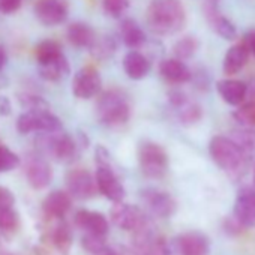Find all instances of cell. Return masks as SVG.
<instances>
[{"label": "cell", "mask_w": 255, "mask_h": 255, "mask_svg": "<svg viewBox=\"0 0 255 255\" xmlns=\"http://www.w3.org/2000/svg\"><path fill=\"white\" fill-rule=\"evenodd\" d=\"M185 23L186 11L180 0H153L146 11V24L155 35H174Z\"/></svg>", "instance_id": "1"}, {"label": "cell", "mask_w": 255, "mask_h": 255, "mask_svg": "<svg viewBox=\"0 0 255 255\" xmlns=\"http://www.w3.org/2000/svg\"><path fill=\"white\" fill-rule=\"evenodd\" d=\"M96 119L108 128H117L131 119L129 99L120 90L111 89L104 92L96 101Z\"/></svg>", "instance_id": "2"}, {"label": "cell", "mask_w": 255, "mask_h": 255, "mask_svg": "<svg viewBox=\"0 0 255 255\" xmlns=\"http://www.w3.org/2000/svg\"><path fill=\"white\" fill-rule=\"evenodd\" d=\"M209 153L213 162L233 177H240L249 165L237 144L228 137H213L209 143Z\"/></svg>", "instance_id": "3"}, {"label": "cell", "mask_w": 255, "mask_h": 255, "mask_svg": "<svg viewBox=\"0 0 255 255\" xmlns=\"http://www.w3.org/2000/svg\"><path fill=\"white\" fill-rule=\"evenodd\" d=\"M48 219L47 231L44 233L41 243L35 248L36 255H69L72 246L71 227L60 219Z\"/></svg>", "instance_id": "4"}, {"label": "cell", "mask_w": 255, "mask_h": 255, "mask_svg": "<svg viewBox=\"0 0 255 255\" xmlns=\"http://www.w3.org/2000/svg\"><path fill=\"white\" fill-rule=\"evenodd\" d=\"M36 144L42 155L60 162H72L78 150L77 141L63 131V128L53 132H41Z\"/></svg>", "instance_id": "5"}, {"label": "cell", "mask_w": 255, "mask_h": 255, "mask_svg": "<svg viewBox=\"0 0 255 255\" xmlns=\"http://www.w3.org/2000/svg\"><path fill=\"white\" fill-rule=\"evenodd\" d=\"M138 164L146 177L162 179L168 171V155L161 144L143 141L138 146Z\"/></svg>", "instance_id": "6"}, {"label": "cell", "mask_w": 255, "mask_h": 255, "mask_svg": "<svg viewBox=\"0 0 255 255\" xmlns=\"http://www.w3.org/2000/svg\"><path fill=\"white\" fill-rule=\"evenodd\" d=\"M110 218H111V222L117 228L123 231H131V233H135L150 224L143 209H140L138 206L123 203V201L114 203V206L110 210Z\"/></svg>", "instance_id": "7"}, {"label": "cell", "mask_w": 255, "mask_h": 255, "mask_svg": "<svg viewBox=\"0 0 255 255\" xmlns=\"http://www.w3.org/2000/svg\"><path fill=\"white\" fill-rule=\"evenodd\" d=\"M17 129L21 134L30 132H53L62 129V122L50 110L24 111L17 119Z\"/></svg>", "instance_id": "8"}, {"label": "cell", "mask_w": 255, "mask_h": 255, "mask_svg": "<svg viewBox=\"0 0 255 255\" xmlns=\"http://www.w3.org/2000/svg\"><path fill=\"white\" fill-rule=\"evenodd\" d=\"M95 180L98 191L108 198L113 203H119L125 200L126 191L119 180L114 168L111 164H104V165H96V173H95Z\"/></svg>", "instance_id": "9"}, {"label": "cell", "mask_w": 255, "mask_h": 255, "mask_svg": "<svg viewBox=\"0 0 255 255\" xmlns=\"http://www.w3.org/2000/svg\"><path fill=\"white\" fill-rule=\"evenodd\" d=\"M66 188L71 197L89 200L98 194L95 176L84 168H74L66 174Z\"/></svg>", "instance_id": "10"}, {"label": "cell", "mask_w": 255, "mask_h": 255, "mask_svg": "<svg viewBox=\"0 0 255 255\" xmlns=\"http://www.w3.org/2000/svg\"><path fill=\"white\" fill-rule=\"evenodd\" d=\"M101 86L102 80L98 69L93 66H84L74 75L72 93L78 99H90L101 92Z\"/></svg>", "instance_id": "11"}, {"label": "cell", "mask_w": 255, "mask_h": 255, "mask_svg": "<svg viewBox=\"0 0 255 255\" xmlns=\"http://www.w3.org/2000/svg\"><path fill=\"white\" fill-rule=\"evenodd\" d=\"M141 200L146 209L158 218H170L177 210L176 200L165 191H159L153 188L144 189L141 191Z\"/></svg>", "instance_id": "12"}, {"label": "cell", "mask_w": 255, "mask_h": 255, "mask_svg": "<svg viewBox=\"0 0 255 255\" xmlns=\"http://www.w3.org/2000/svg\"><path fill=\"white\" fill-rule=\"evenodd\" d=\"M35 15L45 26H59L66 21L69 8L66 0H38Z\"/></svg>", "instance_id": "13"}, {"label": "cell", "mask_w": 255, "mask_h": 255, "mask_svg": "<svg viewBox=\"0 0 255 255\" xmlns=\"http://www.w3.org/2000/svg\"><path fill=\"white\" fill-rule=\"evenodd\" d=\"M168 99H170L171 107L177 113L180 123L189 126V125H195L197 122H200V119L203 116L201 107L197 102L191 101L183 92L173 90L168 93Z\"/></svg>", "instance_id": "14"}, {"label": "cell", "mask_w": 255, "mask_h": 255, "mask_svg": "<svg viewBox=\"0 0 255 255\" xmlns=\"http://www.w3.org/2000/svg\"><path fill=\"white\" fill-rule=\"evenodd\" d=\"M26 179L33 189H44L53 179L51 165L41 155H33L26 162Z\"/></svg>", "instance_id": "15"}, {"label": "cell", "mask_w": 255, "mask_h": 255, "mask_svg": "<svg viewBox=\"0 0 255 255\" xmlns=\"http://www.w3.org/2000/svg\"><path fill=\"white\" fill-rule=\"evenodd\" d=\"M234 218L243 228L255 227V189L245 188L237 194L234 203Z\"/></svg>", "instance_id": "16"}, {"label": "cell", "mask_w": 255, "mask_h": 255, "mask_svg": "<svg viewBox=\"0 0 255 255\" xmlns=\"http://www.w3.org/2000/svg\"><path fill=\"white\" fill-rule=\"evenodd\" d=\"M71 206H72V197L69 195V192L53 191L45 197L42 203V212L47 218L60 219L71 210Z\"/></svg>", "instance_id": "17"}, {"label": "cell", "mask_w": 255, "mask_h": 255, "mask_svg": "<svg viewBox=\"0 0 255 255\" xmlns=\"http://www.w3.org/2000/svg\"><path fill=\"white\" fill-rule=\"evenodd\" d=\"M75 225L81 228L84 233H93V234H107L110 224L107 218L102 213L93 212V210H86L81 209L75 213L74 216Z\"/></svg>", "instance_id": "18"}, {"label": "cell", "mask_w": 255, "mask_h": 255, "mask_svg": "<svg viewBox=\"0 0 255 255\" xmlns=\"http://www.w3.org/2000/svg\"><path fill=\"white\" fill-rule=\"evenodd\" d=\"M119 38L131 50H140L147 42L146 33L141 26L132 18H123L119 24Z\"/></svg>", "instance_id": "19"}, {"label": "cell", "mask_w": 255, "mask_h": 255, "mask_svg": "<svg viewBox=\"0 0 255 255\" xmlns=\"http://www.w3.org/2000/svg\"><path fill=\"white\" fill-rule=\"evenodd\" d=\"M123 69L131 80H143L150 72V60L138 50H131L123 57Z\"/></svg>", "instance_id": "20"}, {"label": "cell", "mask_w": 255, "mask_h": 255, "mask_svg": "<svg viewBox=\"0 0 255 255\" xmlns=\"http://www.w3.org/2000/svg\"><path fill=\"white\" fill-rule=\"evenodd\" d=\"M161 77L170 84H185L191 80L192 74L189 68L179 59H165L159 65Z\"/></svg>", "instance_id": "21"}, {"label": "cell", "mask_w": 255, "mask_h": 255, "mask_svg": "<svg viewBox=\"0 0 255 255\" xmlns=\"http://www.w3.org/2000/svg\"><path fill=\"white\" fill-rule=\"evenodd\" d=\"M216 89H218L219 96L228 105H233V107L242 104L243 99L246 98V92H248V87H246V84L243 81H240V80H231V78L218 81Z\"/></svg>", "instance_id": "22"}, {"label": "cell", "mask_w": 255, "mask_h": 255, "mask_svg": "<svg viewBox=\"0 0 255 255\" xmlns=\"http://www.w3.org/2000/svg\"><path fill=\"white\" fill-rule=\"evenodd\" d=\"M248 56H249V50L245 45V42L236 44L233 45L224 59V72L227 75H234L237 72L242 71V68L246 65L248 62Z\"/></svg>", "instance_id": "23"}, {"label": "cell", "mask_w": 255, "mask_h": 255, "mask_svg": "<svg viewBox=\"0 0 255 255\" xmlns=\"http://www.w3.org/2000/svg\"><path fill=\"white\" fill-rule=\"evenodd\" d=\"M95 35L96 32L87 23L83 21H75L69 24L66 32L68 41L77 48H89L95 39Z\"/></svg>", "instance_id": "24"}, {"label": "cell", "mask_w": 255, "mask_h": 255, "mask_svg": "<svg viewBox=\"0 0 255 255\" xmlns=\"http://www.w3.org/2000/svg\"><path fill=\"white\" fill-rule=\"evenodd\" d=\"M116 50H117V41L110 33H96L92 45L89 47L90 54L96 60H107L113 57Z\"/></svg>", "instance_id": "25"}, {"label": "cell", "mask_w": 255, "mask_h": 255, "mask_svg": "<svg viewBox=\"0 0 255 255\" xmlns=\"http://www.w3.org/2000/svg\"><path fill=\"white\" fill-rule=\"evenodd\" d=\"M38 72H39V77L47 81H59L69 74V63L65 54H62L54 60L38 65Z\"/></svg>", "instance_id": "26"}, {"label": "cell", "mask_w": 255, "mask_h": 255, "mask_svg": "<svg viewBox=\"0 0 255 255\" xmlns=\"http://www.w3.org/2000/svg\"><path fill=\"white\" fill-rule=\"evenodd\" d=\"M231 140L237 144V147L240 149V152L243 153L248 162L255 161V131L252 129L237 131L234 132Z\"/></svg>", "instance_id": "27"}, {"label": "cell", "mask_w": 255, "mask_h": 255, "mask_svg": "<svg viewBox=\"0 0 255 255\" xmlns=\"http://www.w3.org/2000/svg\"><path fill=\"white\" fill-rule=\"evenodd\" d=\"M62 54H63V51H62L60 44L57 41H53V39L41 41L36 45V48H35V57H36L38 65L50 62V60H54V59H57Z\"/></svg>", "instance_id": "28"}, {"label": "cell", "mask_w": 255, "mask_h": 255, "mask_svg": "<svg viewBox=\"0 0 255 255\" xmlns=\"http://www.w3.org/2000/svg\"><path fill=\"white\" fill-rule=\"evenodd\" d=\"M207 21H209L210 27H212V29H213V30H215L221 38L228 39V41L236 39V36H237V30H236L234 24H233L227 17L221 15V12H219V14H216V15H213V17H212V18H209Z\"/></svg>", "instance_id": "29"}, {"label": "cell", "mask_w": 255, "mask_h": 255, "mask_svg": "<svg viewBox=\"0 0 255 255\" xmlns=\"http://www.w3.org/2000/svg\"><path fill=\"white\" fill-rule=\"evenodd\" d=\"M198 41L195 36H185L182 39H179L174 47H173V53L176 56V59L179 60H186V59H191L197 50H198Z\"/></svg>", "instance_id": "30"}, {"label": "cell", "mask_w": 255, "mask_h": 255, "mask_svg": "<svg viewBox=\"0 0 255 255\" xmlns=\"http://www.w3.org/2000/svg\"><path fill=\"white\" fill-rule=\"evenodd\" d=\"M17 99H18L20 105L26 111H45V110H50V104L44 98H41L39 95L30 93V92L18 93Z\"/></svg>", "instance_id": "31"}, {"label": "cell", "mask_w": 255, "mask_h": 255, "mask_svg": "<svg viewBox=\"0 0 255 255\" xmlns=\"http://www.w3.org/2000/svg\"><path fill=\"white\" fill-rule=\"evenodd\" d=\"M18 224H20L18 213L14 210L12 206L0 207V231L11 233V231L17 230Z\"/></svg>", "instance_id": "32"}, {"label": "cell", "mask_w": 255, "mask_h": 255, "mask_svg": "<svg viewBox=\"0 0 255 255\" xmlns=\"http://www.w3.org/2000/svg\"><path fill=\"white\" fill-rule=\"evenodd\" d=\"M20 165V158L9 147L0 143V173H6Z\"/></svg>", "instance_id": "33"}, {"label": "cell", "mask_w": 255, "mask_h": 255, "mask_svg": "<svg viewBox=\"0 0 255 255\" xmlns=\"http://www.w3.org/2000/svg\"><path fill=\"white\" fill-rule=\"evenodd\" d=\"M129 0H102V9L113 18H120L129 9Z\"/></svg>", "instance_id": "34"}, {"label": "cell", "mask_w": 255, "mask_h": 255, "mask_svg": "<svg viewBox=\"0 0 255 255\" xmlns=\"http://www.w3.org/2000/svg\"><path fill=\"white\" fill-rule=\"evenodd\" d=\"M81 246L84 251H87L89 254L95 255L96 252H99L102 248L107 246L105 242V236L104 234H93V233H86L81 239Z\"/></svg>", "instance_id": "35"}, {"label": "cell", "mask_w": 255, "mask_h": 255, "mask_svg": "<svg viewBox=\"0 0 255 255\" xmlns=\"http://www.w3.org/2000/svg\"><path fill=\"white\" fill-rule=\"evenodd\" d=\"M234 119L246 128H255V102H248L242 105L234 113Z\"/></svg>", "instance_id": "36"}, {"label": "cell", "mask_w": 255, "mask_h": 255, "mask_svg": "<svg viewBox=\"0 0 255 255\" xmlns=\"http://www.w3.org/2000/svg\"><path fill=\"white\" fill-rule=\"evenodd\" d=\"M23 0H0V12L2 14H14L21 8Z\"/></svg>", "instance_id": "37"}, {"label": "cell", "mask_w": 255, "mask_h": 255, "mask_svg": "<svg viewBox=\"0 0 255 255\" xmlns=\"http://www.w3.org/2000/svg\"><path fill=\"white\" fill-rule=\"evenodd\" d=\"M219 2L221 0H204L203 2V9H204V15L207 20L221 12L219 11Z\"/></svg>", "instance_id": "38"}, {"label": "cell", "mask_w": 255, "mask_h": 255, "mask_svg": "<svg viewBox=\"0 0 255 255\" xmlns=\"http://www.w3.org/2000/svg\"><path fill=\"white\" fill-rule=\"evenodd\" d=\"M15 198L14 194L5 188V186H0V207H6V206H14Z\"/></svg>", "instance_id": "39"}, {"label": "cell", "mask_w": 255, "mask_h": 255, "mask_svg": "<svg viewBox=\"0 0 255 255\" xmlns=\"http://www.w3.org/2000/svg\"><path fill=\"white\" fill-rule=\"evenodd\" d=\"M0 114L2 116L11 114V102L6 96H0Z\"/></svg>", "instance_id": "40"}, {"label": "cell", "mask_w": 255, "mask_h": 255, "mask_svg": "<svg viewBox=\"0 0 255 255\" xmlns=\"http://www.w3.org/2000/svg\"><path fill=\"white\" fill-rule=\"evenodd\" d=\"M245 45L248 47L249 51H252L255 54V30H251L249 33H246L245 36Z\"/></svg>", "instance_id": "41"}, {"label": "cell", "mask_w": 255, "mask_h": 255, "mask_svg": "<svg viewBox=\"0 0 255 255\" xmlns=\"http://www.w3.org/2000/svg\"><path fill=\"white\" fill-rule=\"evenodd\" d=\"M6 62H8V56H6V53H5L3 47L0 45V71H2V69L5 68Z\"/></svg>", "instance_id": "42"}, {"label": "cell", "mask_w": 255, "mask_h": 255, "mask_svg": "<svg viewBox=\"0 0 255 255\" xmlns=\"http://www.w3.org/2000/svg\"><path fill=\"white\" fill-rule=\"evenodd\" d=\"M95 255H119V254H117L113 248H110V246L107 245L105 248H102V249H101L99 252H96Z\"/></svg>", "instance_id": "43"}, {"label": "cell", "mask_w": 255, "mask_h": 255, "mask_svg": "<svg viewBox=\"0 0 255 255\" xmlns=\"http://www.w3.org/2000/svg\"><path fill=\"white\" fill-rule=\"evenodd\" d=\"M0 255H12V254H9V252H6V251H0Z\"/></svg>", "instance_id": "44"}, {"label": "cell", "mask_w": 255, "mask_h": 255, "mask_svg": "<svg viewBox=\"0 0 255 255\" xmlns=\"http://www.w3.org/2000/svg\"><path fill=\"white\" fill-rule=\"evenodd\" d=\"M254 183H255V171H254Z\"/></svg>", "instance_id": "45"}]
</instances>
